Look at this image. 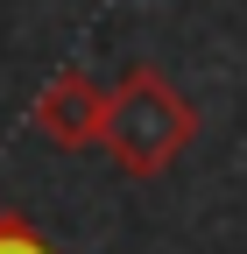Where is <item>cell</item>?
<instances>
[{
  "instance_id": "3957f363",
  "label": "cell",
  "mask_w": 247,
  "mask_h": 254,
  "mask_svg": "<svg viewBox=\"0 0 247 254\" xmlns=\"http://www.w3.org/2000/svg\"><path fill=\"white\" fill-rule=\"evenodd\" d=\"M0 254H64L57 240H43L21 212H0Z\"/></svg>"
},
{
  "instance_id": "6da1fadb",
  "label": "cell",
  "mask_w": 247,
  "mask_h": 254,
  "mask_svg": "<svg viewBox=\"0 0 247 254\" xmlns=\"http://www.w3.org/2000/svg\"><path fill=\"white\" fill-rule=\"evenodd\" d=\"M191 141H198V106L156 64H127L120 85L106 92V155H113V170L120 177H163Z\"/></svg>"
},
{
  "instance_id": "7a4b0ae2",
  "label": "cell",
  "mask_w": 247,
  "mask_h": 254,
  "mask_svg": "<svg viewBox=\"0 0 247 254\" xmlns=\"http://www.w3.org/2000/svg\"><path fill=\"white\" fill-rule=\"evenodd\" d=\"M36 134L50 148H64V155L106 148V85L92 71H57L36 92Z\"/></svg>"
}]
</instances>
